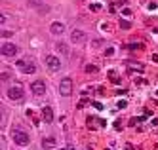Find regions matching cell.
Instances as JSON below:
<instances>
[{
  "label": "cell",
  "instance_id": "1",
  "mask_svg": "<svg viewBox=\"0 0 158 150\" xmlns=\"http://www.w3.org/2000/svg\"><path fill=\"white\" fill-rule=\"evenodd\" d=\"M12 139H14V143H15V144H19V146H27V144L31 143L29 133H27V131H23V129H17V128L12 131Z\"/></svg>",
  "mask_w": 158,
  "mask_h": 150
},
{
  "label": "cell",
  "instance_id": "2",
  "mask_svg": "<svg viewBox=\"0 0 158 150\" xmlns=\"http://www.w3.org/2000/svg\"><path fill=\"white\" fill-rule=\"evenodd\" d=\"M15 65H17L19 71H21V72H25V74H35V71H36L35 63H32L31 59H21V61H17Z\"/></svg>",
  "mask_w": 158,
  "mask_h": 150
},
{
  "label": "cell",
  "instance_id": "3",
  "mask_svg": "<svg viewBox=\"0 0 158 150\" xmlns=\"http://www.w3.org/2000/svg\"><path fill=\"white\" fill-rule=\"evenodd\" d=\"M59 93L63 97H69L73 93V80L71 78H63L61 82H59Z\"/></svg>",
  "mask_w": 158,
  "mask_h": 150
},
{
  "label": "cell",
  "instance_id": "4",
  "mask_svg": "<svg viewBox=\"0 0 158 150\" xmlns=\"http://www.w3.org/2000/svg\"><path fill=\"white\" fill-rule=\"evenodd\" d=\"M46 67L50 68L52 72L61 71V61H59V57H55V55H48V57H46Z\"/></svg>",
  "mask_w": 158,
  "mask_h": 150
},
{
  "label": "cell",
  "instance_id": "5",
  "mask_svg": "<svg viewBox=\"0 0 158 150\" xmlns=\"http://www.w3.org/2000/svg\"><path fill=\"white\" fill-rule=\"evenodd\" d=\"M6 95H8V99H12V101H19L21 97H23V87H21V86H12L6 91Z\"/></svg>",
  "mask_w": 158,
  "mask_h": 150
},
{
  "label": "cell",
  "instance_id": "6",
  "mask_svg": "<svg viewBox=\"0 0 158 150\" xmlns=\"http://www.w3.org/2000/svg\"><path fill=\"white\" fill-rule=\"evenodd\" d=\"M0 51H2L4 57H14V55L17 53V46L12 44V42H4V44H2V50H0Z\"/></svg>",
  "mask_w": 158,
  "mask_h": 150
},
{
  "label": "cell",
  "instance_id": "7",
  "mask_svg": "<svg viewBox=\"0 0 158 150\" xmlns=\"http://www.w3.org/2000/svg\"><path fill=\"white\" fill-rule=\"evenodd\" d=\"M31 89H32V93H35V95L42 97L44 93H46V84H44L42 80H35V82L31 84Z\"/></svg>",
  "mask_w": 158,
  "mask_h": 150
},
{
  "label": "cell",
  "instance_id": "8",
  "mask_svg": "<svg viewBox=\"0 0 158 150\" xmlns=\"http://www.w3.org/2000/svg\"><path fill=\"white\" fill-rule=\"evenodd\" d=\"M86 38H88V36H86L84 30H73V32H71V42H73V44H84Z\"/></svg>",
  "mask_w": 158,
  "mask_h": 150
},
{
  "label": "cell",
  "instance_id": "9",
  "mask_svg": "<svg viewBox=\"0 0 158 150\" xmlns=\"http://www.w3.org/2000/svg\"><path fill=\"white\" fill-rule=\"evenodd\" d=\"M50 32L55 34V36H59V34L65 32V25H63V23H59V21H55V23H52V25H50Z\"/></svg>",
  "mask_w": 158,
  "mask_h": 150
},
{
  "label": "cell",
  "instance_id": "10",
  "mask_svg": "<svg viewBox=\"0 0 158 150\" xmlns=\"http://www.w3.org/2000/svg\"><path fill=\"white\" fill-rule=\"evenodd\" d=\"M29 8H38L42 14H44V11H48V6H44L42 0H29Z\"/></svg>",
  "mask_w": 158,
  "mask_h": 150
},
{
  "label": "cell",
  "instance_id": "11",
  "mask_svg": "<svg viewBox=\"0 0 158 150\" xmlns=\"http://www.w3.org/2000/svg\"><path fill=\"white\" fill-rule=\"evenodd\" d=\"M42 118H44V122H53V110L50 108V107H44L42 108Z\"/></svg>",
  "mask_w": 158,
  "mask_h": 150
},
{
  "label": "cell",
  "instance_id": "12",
  "mask_svg": "<svg viewBox=\"0 0 158 150\" xmlns=\"http://www.w3.org/2000/svg\"><path fill=\"white\" fill-rule=\"evenodd\" d=\"M42 146H44V148H53V146H55V139H53V137H44Z\"/></svg>",
  "mask_w": 158,
  "mask_h": 150
},
{
  "label": "cell",
  "instance_id": "13",
  "mask_svg": "<svg viewBox=\"0 0 158 150\" xmlns=\"http://www.w3.org/2000/svg\"><path fill=\"white\" fill-rule=\"evenodd\" d=\"M86 72H97V67L95 65H88L86 67Z\"/></svg>",
  "mask_w": 158,
  "mask_h": 150
},
{
  "label": "cell",
  "instance_id": "14",
  "mask_svg": "<svg viewBox=\"0 0 158 150\" xmlns=\"http://www.w3.org/2000/svg\"><path fill=\"white\" fill-rule=\"evenodd\" d=\"M57 48H59V51H61V53H65V55L69 53V50L65 48V44H57Z\"/></svg>",
  "mask_w": 158,
  "mask_h": 150
},
{
  "label": "cell",
  "instance_id": "15",
  "mask_svg": "<svg viewBox=\"0 0 158 150\" xmlns=\"http://www.w3.org/2000/svg\"><path fill=\"white\" fill-rule=\"evenodd\" d=\"M120 27H122V29H130L131 23H130V21H120Z\"/></svg>",
  "mask_w": 158,
  "mask_h": 150
},
{
  "label": "cell",
  "instance_id": "16",
  "mask_svg": "<svg viewBox=\"0 0 158 150\" xmlns=\"http://www.w3.org/2000/svg\"><path fill=\"white\" fill-rule=\"evenodd\" d=\"M128 48H130V50H139V48H143V46H141V44H130Z\"/></svg>",
  "mask_w": 158,
  "mask_h": 150
},
{
  "label": "cell",
  "instance_id": "17",
  "mask_svg": "<svg viewBox=\"0 0 158 150\" xmlns=\"http://www.w3.org/2000/svg\"><path fill=\"white\" fill-rule=\"evenodd\" d=\"M89 8H92L94 11H97V10H99V4H92V6H89Z\"/></svg>",
  "mask_w": 158,
  "mask_h": 150
},
{
  "label": "cell",
  "instance_id": "18",
  "mask_svg": "<svg viewBox=\"0 0 158 150\" xmlns=\"http://www.w3.org/2000/svg\"><path fill=\"white\" fill-rule=\"evenodd\" d=\"M65 150H74V148H73V146H67V148H65Z\"/></svg>",
  "mask_w": 158,
  "mask_h": 150
}]
</instances>
